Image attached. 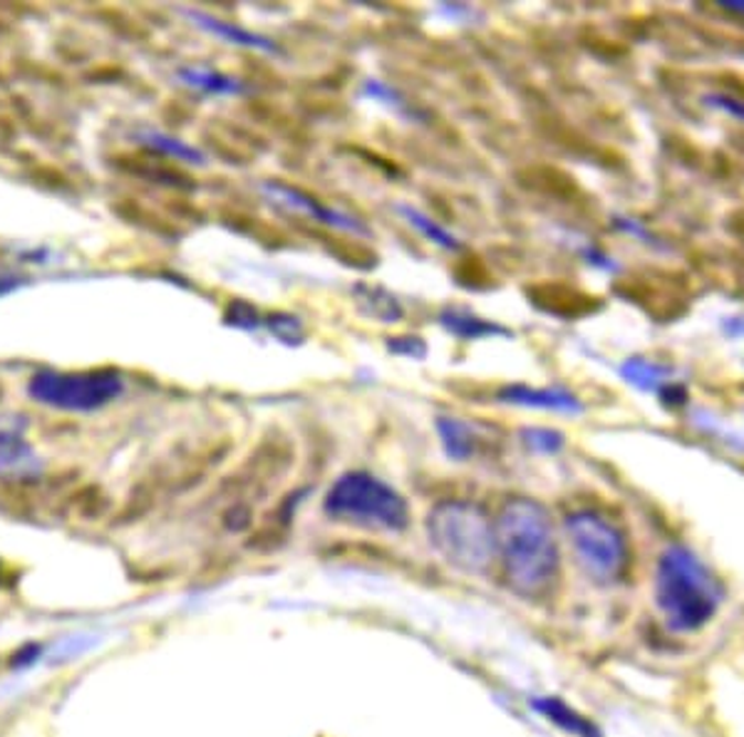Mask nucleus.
<instances>
[{"label": "nucleus", "instance_id": "nucleus-1", "mask_svg": "<svg viewBox=\"0 0 744 737\" xmlns=\"http://www.w3.org/2000/svg\"><path fill=\"white\" fill-rule=\"evenodd\" d=\"M495 534L509 587L524 596L544 593L559 573V544L546 509L534 499H511Z\"/></svg>", "mask_w": 744, "mask_h": 737}, {"label": "nucleus", "instance_id": "nucleus-2", "mask_svg": "<svg viewBox=\"0 0 744 737\" xmlns=\"http://www.w3.org/2000/svg\"><path fill=\"white\" fill-rule=\"evenodd\" d=\"M656 596L672 629L698 631L715 615L722 593L695 554L672 547L660 559Z\"/></svg>", "mask_w": 744, "mask_h": 737}, {"label": "nucleus", "instance_id": "nucleus-3", "mask_svg": "<svg viewBox=\"0 0 744 737\" xmlns=\"http://www.w3.org/2000/svg\"><path fill=\"white\" fill-rule=\"evenodd\" d=\"M429 544L451 567L481 573L497 557V534L485 509L471 502L449 499L437 504L427 517Z\"/></svg>", "mask_w": 744, "mask_h": 737}, {"label": "nucleus", "instance_id": "nucleus-4", "mask_svg": "<svg viewBox=\"0 0 744 737\" xmlns=\"http://www.w3.org/2000/svg\"><path fill=\"white\" fill-rule=\"evenodd\" d=\"M330 519L370 531H402L410 524L405 497L370 472H348L326 494Z\"/></svg>", "mask_w": 744, "mask_h": 737}, {"label": "nucleus", "instance_id": "nucleus-5", "mask_svg": "<svg viewBox=\"0 0 744 737\" xmlns=\"http://www.w3.org/2000/svg\"><path fill=\"white\" fill-rule=\"evenodd\" d=\"M28 392L30 398L50 408L70 412H93L123 396L125 378L115 368L79 372L40 370L30 378Z\"/></svg>", "mask_w": 744, "mask_h": 737}, {"label": "nucleus", "instance_id": "nucleus-6", "mask_svg": "<svg viewBox=\"0 0 744 737\" xmlns=\"http://www.w3.org/2000/svg\"><path fill=\"white\" fill-rule=\"evenodd\" d=\"M578 564L596 581H616L628 564V544L616 524L596 512H576L566 519Z\"/></svg>", "mask_w": 744, "mask_h": 737}, {"label": "nucleus", "instance_id": "nucleus-7", "mask_svg": "<svg viewBox=\"0 0 744 737\" xmlns=\"http://www.w3.org/2000/svg\"><path fill=\"white\" fill-rule=\"evenodd\" d=\"M261 191H264V194L270 201H274V204L284 207L288 211H296V214H306V217H310L323 227L346 231V234L363 236V239H368L372 234L370 227L365 224L363 219L350 214V211L328 207V204H323V201H318L316 197H310V194H306V191H300L296 187L280 185V181H264V185H261Z\"/></svg>", "mask_w": 744, "mask_h": 737}, {"label": "nucleus", "instance_id": "nucleus-8", "mask_svg": "<svg viewBox=\"0 0 744 737\" xmlns=\"http://www.w3.org/2000/svg\"><path fill=\"white\" fill-rule=\"evenodd\" d=\"M25 422L18 418H0V477L33 480L43 470L35 450L23 435Z\"/></svg>", "mask_w": 744, "mask_h": 737}, {"label": "nucleus", "instance_id": "nucleus-9", "mask_svg": "<svg viewBox=\"0 0 744 737\" xmlns=\"http://www.w3.org/2000/svg\"><path fill=\"white\" fill-rule=\"evenodd\" d=\"M497 398L507 406L534 408L549 412H563V415H581V400L566 388H529V386H504Z\"/></svg>", "mask_w": 744, "mask_h": 737}, {"label": "nucleus", "instance_id": "nucleus-10", "mask_svg": "<svg viewBox=\"0 0 744 737\" xmlns=\"http://www.w3.org/2000/svg\"><path fill=\"white\" fill-rule=\"evenodd\" d=\"M182 13L191 20V23L199 25L201 30H206V33L226 40V43H231V45L256 50V53H266V55H280L278 43H276V40H270L268 35H261V33H254V30L226 23V20L214 18L209 13H201V10H182Z\"/></svg>", "mask_w": 744, "mask_h": 737}, {"label": "nucleus", "instance_id": "nucleus-11", "mask_svg": "<svg viewBox=\"0 0 744 737\" xmlns=\"http://www.w3.org/2000/svg\"><path fill=\"white\" fill-rule=\"evenodd\" d=\"M439 326L445 328L449 336L459 340H481V338H509L511 330L499 326V323L485 320L477 316L471 308L465 306H445L439 310Z\"/></svg>", "mask_w": 744, "mask_h": 737}, {"label": "nucleus", "instance_id": "nucleus-12", "mask_svg": "<svg viewBox=\"0 0 744 737\" xmlns=\"http://www.w3.org/2000/svg\"><path fill=\"white\" fill-rule=\"evenodd\" d=\"M177 77L182 80L187 87L201 90V93H209V95H244L246 93L244 80L224 75V73H219V70H211L204 65L182 67L177 73Z\"/></svg>", "mask_w": 744, "mask_h": 737}, {"label": "nucleus", "instance_id": "nucleus-13", "mask_svg": "<svg viewBox=\"0 0 744 737\" xmlns=\"http://www.w3.org/2000/svg\"><path fill=\"white\" fill-rule=\"evenodd\" d=\"M435 428H437V435L442 442V450H445L449 460L467 462L471 454H475L477 435L469 422L459 420V418H437Z\"/></svg>", "mask_w": 744, "mask_h": 737}, {"label": "nucleus", "instance_id": "nucleus-14", "mask_svg": "<svg viewBox=\"0 0 744 737\" xmlns=\"http://www.w3.org/2000/svg\"><path fill=\"white\" fill-rule=\"evenodd\" d=\"M353 296H355L358 308L363 310L368 318H375L380 323H397L402 316H405V310H402L400 301L382 286L358 284L353 288Z\"/></svg>", "mask_w": 744, "mask_h": 737}, {"label": "nucleus", "instance_id": "nucleus-15", "mask_svg": "<svg viewBox=\"0 0 744 737\" xmlns=\"http://www.w3.org/2000/svg\"><path fill=\"white\" fill-rule=\"evenodd\" d=\"M395 211L407 221L412 229H417L419 234L425 236L427 241H432L435 246L445 249V251H461V246H465L457 234H451L447 227H442L439 221H435L427 214V211H422V209L412 207V204H397Z\"/></svg>", "mask_w": 744, "mask_h": 737}, {"label": "nucleus", "instance_id": "nucleus-16", "mask_svg": "<svg viewBox=\"0 0 744 737\" xmlns=\"http://www.w3.org/2000/svg\"><path fill=\"white\" fill-rule=\"evenodd\" d=\"M137 139L145 147L155 149V151H159V155H164V157L174 159V161H189V165H204V161H206L204 151L182 143V139L162 133V129L142 127V129H137Z\"/></svg>", "mask_w": 744, "mask_h": 737}, {"label": "nucleus", "instance_id": "nucleus-17", "mask_svg": "<svg viewBox=\"0 0 744 737\" xmlns=\"http://www.w3.org/2000/svg\"><path fill=\"white\" fill-rule=\"evenodd\" d=\"M620 376L630 386H636L642 392H660L668 386L670 370L666 366H658L652 360H642V358H628L620 366Z\"/></svg>", "mask_w": 744, "mask_h": 737}, {"label": "nucleus", "instance_id": "nucleus-18", "mask_svg": "<svg viewBox=\"0 0 744 737\" xmlns=\"http://www.w3.org/2000/svg\"><path fill=\"white\" fill-rule=\"evenodd\" d=\"M360 95H363L365 99H372V103H378L382 107L392 109V113L400 115V117H405V119H415L417 117V113H415V109H412V105L407 103V99L402 97L400 90L387 85L385 80L368 77L365 83H363V90H360Z\"/></svg>", "mask_w": 744, "mask_h": 737}, {"label": "nucleus", "instance_id": "nucleus-19", "mask_svg": "<svg viewBox=\"0 0 744 737\" xmlns=\"http://www.w3.org/2000/svg\"><path fill=\"white\" fill-rule=\"evenodd\" d=\"M536 708L546 715L549 720H554L556 725H561L563 730H568L578 737H598L596 728L586 720L581 718L576 710H571L566 703H561L559 698H544L536 703Z\"/></svg>", "mask_w": 744, "mask_h": 737}, {"label": "nucleus", "instance_id": "nucleus-20", "mask_svg": "<svg viewBox=\"0 0 744 737\" xmlns=\"http://www.w3.org/2000/svg\"><path fill=\"white\" fill-rule=\"evenodd\" d=\"M264 328L274 333V338L284 343V346H300L306 340L304 320L290 316V313H274V316L264 318Z\"/></svg>", "mask_w": 744, "mask_h": 737}, {"label": "nucleus", "instance_id": "nucleus-21", "mask_svg": "<svg viewBox=\"0 0 744 737\" xmlns=\"http://www.w3.org/2000/svg\"><path fill=\"white\" fill-rule=\"evenodd\" d=\"M521 440L529 450H534L539 454H556L563 450V435L559 430H551V428H527L521 430Z\"/></svg>", "mask_w": 744, "mask_h": 737}, {"label": "nucleus", "instance_id": "nucleus-22", "mask_svg": "<svg viewBox=\"0 0 744 737\" xmlns=\"http://www.w3.org/2000/svg\"><path fill=\"white\" fill-rule=\"evenodd\" d=\"M224 318H226L228 326L241 328V330H258V328H264V318H261L258 310L254 306H251V303H246V301L228 303Z\"/></svg>", "mask_w": 744, "mask_h": 737}, {"label": "nucleus", "instance_id": "nucleus-23", "mask_svg": "<svg viewBox=\"0 0 744 737\" xmlns=\"http://www.w3.org/2000/svg\"><path fill=\"white\" fill-rule=\"evenodd\" d=\"M387 350L392 352V356H402V358H412V360L427 358V343L417 336L387 338Z\"/></svg>", "mask_w": 744, "mask_h": 737}, {"label": "nucleus", "instance_id": "nucleus-24", "mask_svg": "<svg viewBox=\"0 0 744 737\" xmlns=\"http://www.w3.org/2000/svg\"><path fill=\"white\" fill-rule=\"evenodd\" d=\"M439 15H445L447 20H455V23H467V20L475 18V8L469 6H459V3H442L437 8Z\"/></svg>", "mask_w": 744, "mask_h": 737}, {"label": "nucleus", "instance_id": "nucleus-25", "mask_svg": "<svg viewBox=\"0 0 744 737\" xmlns=\"http://www.w3.org/2000/svg\"><path fill=\"white\" fill-rule=\"evenodd\" d=\"M33 177L38 179V181H43V185H47V187H67V177L65 175H60V171L57 169H53V167H35L33 169Z\"/></svg>", "mask_w": 744, "mask_h": 737}, {"label": "nucleus", "instance_id": "nucleus-26", "mask_svg": "<svg viewBox=\"0 0 744 737\" xmlns=\"http://www.w3.org/2000/svg\"><path fill=\"white\" fill-rule=\"evenodd\" d=\"M20 286V281L10 274H0V296L8 294V291H13Z\"/></svg>", "mask_w": 744, "mask_h": 737}, {"label": "nucleus", "instance_id": "nucleus-27", "mask_svg": "<svg viewBox=\"0 0 744 737\" xmlns=\"http://www.w3.org/2000/svg\"><path fill=\"white\" fill-rule=\"evenodd\" d=\"M0 400H3V386H0Z\"/></svg>", "mask_w": 744, "mask_h": 737}]
</instances>
